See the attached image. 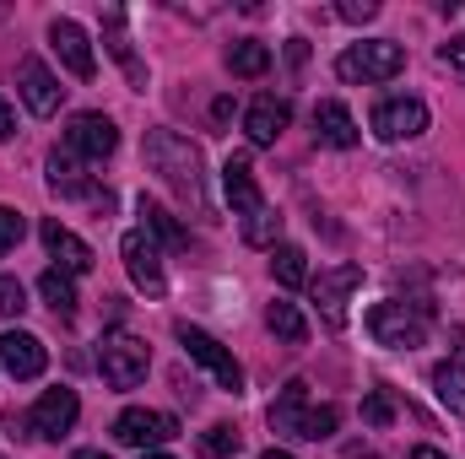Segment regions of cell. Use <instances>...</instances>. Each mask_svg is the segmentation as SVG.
<instances>
[{
    "label": "cell",
    "instance_id": "1",
    "mask_svg": "<svg viewBox=\"0 0 465 459\" xmlns=\"http://www.w3.org/2000/svg\"><path fill=\"white\" fill-rule=\"evenodd\" d=\"M146 162L163 173V184H173L184 200H201V151L173 135V130H152L146 135Z\"/></svg>",
    "mask_w": 465,
    "mask_h": 459
},
{
    "label": "cell",
    "instance_id": "2",
    "mask_svg": "<svg viewBox=\"0 0 465 459\" xmlns=\"http://www.w3.org/2000/svg\"><path fill=\"white\" fill-rule=\"evenodd\" d=\"M406 71V49L401 44H390V38H373V44H351L341 49V60H336V76L341 82H362V87H373V82H390V76H401Z\"/></svg>",
    "mask_w": 465,
    "mask_h": 459
},
{
    "label": "cell",
    "instance_id": "3",
    "mask_svg": "<svg viewBox=\"0 0 465 459\" xmlns=\"http://www.w3.org/2000/svg\"><path fill=\"white\" fill-rule=\"evenodd\" d=\"M98 367H104V384H114V389H135V384L146 378V367H152V351H146L141 336L114 330V336L98 341Z\"/></svg>",
    "mask_w": 465,
    "mask_h": 459
},
{
    "label": "cell",
    "instance_id": "4",
    "mask_svg": "<svg viewBox=\"0 0 465 459\" xmlns=\"http://www.w3.org/2000/svg\"><path fill=\"white\" fill-rule=\"evenodd\" d=\"M368 336L390 351H411V346L428 341V319H422V308H406V303H373Z\"/></svg>",
    "mask_w": 465,
    "mask_h": 459
},
{
    "label": "cell",
    "instance_id": "5",
    "mask_svg": "<svg viewBox=\"0 0 465 459\" xmlns=\"http://www.w3.org/2000/svg\"><path fill=\"white\" fill-rule=\"evenodd\" d=\"M179 346L190 351V362H201V367L212 373L217 389H228V395L243 389V367L232 362V351L217 341V336H206V330H195V325H179Z\"/></svg>",
    "mask_w": 465,
    "mask_h": 459
},
{
    "label": "cell",
    "instance_id": "6",
    "mask_svg": "<svg viewBox=\"0 0 465 459\" xmlns=\"http://www.w3.org/2000/svg\"><path fill=\"white\" fill-rule=\"evenodd\" d=\"M119 254H124V270H130V281H135L141 292L163 298L168 276H163V249H157V238H152L146 228L124 232V238H119Z\"/></svg>",
    "mask_w": 465,
    "mask_h": 459
},
{
    "label": "cell",
    "instance_id": "7",
    "mask_svg": "<svg viewBox=\"0 0 465 459\" xmlns=\"http://www.w3.org/2000/svg\"><path fill=\"white\" fill-rule=\"evenodd\" d=\"M114 438L124 449H157V444H168V438H179V422L168 416V411H146V405H130V411H119L114 422Z\"/></svg>",
    "mask_w": 465,
    "mask_h": 459
},
{
    "label": "cell",
    "instance_id": "8",
    "mask_svg": "<svg viewBox=\"0 0 465 459\" xmlns=\"http://www.w3.org/2000/svg\"><path fill=\"white\" fill-rule=\"evenodd\" d=\"M362 287V265H336V270H320V281H314V303H320V314H325V325L331 330H341L347 325V298Z\"/></svg>",
    "mask_w": 465,
    "mask_h": 459
},
{
    "label": "cell",
    "instance_id": "9",
    "mask_svg": "<svg viewBox=\"0 0 465 459\" xmlns=\"http://www.w3.org/2000/svg\"><path fill=\"white\" fill-rule=\"evenodd\" d=\"M428 130V103L422 98H384L373 109V135L379 141H411Z\"/></svg>",
    "mask_w": 465,
    "mask_h": 459
},
{
    "label": "cell",
    "instance_id": "10",
    "mask_svg": "<svg viewBox=\"0 0 465 459\" xmlns=\"http://www.w3.org/2000/svg\"><path fill=\"white\" fill-rule=\"evenodd\" d=\"M76 416H82L76 389H44L27 422H33V433H38V438H65V433L76 427Z\"/></svg>",
    "mask_w": 465,
    "mask_h": 459
},
{
    "label": "cell",
    "instance_id": "11",
    "mask_svg": "<svg viewBox=\"0 0 465 459\" xmlns=\"http://www.w3.org/2000/svg\"><path fill=\"white\" fill-rule=\"evenodd\" d=\"M114 146H119V130H114V119H104V114H76L71 130H65V151H76V157L104 162V157H114Z\"/></svg>",
    "mask_w": 465,
    "mask_h": 459
},
{
    "label": "cell",
    "instance_id": "12",
    "mask_svg": "<svg viewBox=\"0 0 465 459\" xmlns=\"http://www.w3.org/2000/svg\"><path fill=\"white\" fill-rule=\"evenodd\" d=\"M16 82H22V103H27L38 119H49L54 109H60V93H65V87L49 76V65H44V60H33V54H27V60L16 65Z\"/></svg>",
    "mask_w": 465,
    "mask_h": 459
},
{
    "label": "cell",
    "instance_id": "13",
    "mask_svg": "<svg viewBox=\"0 0 465 459\" xmlns=\"http://www.w3.org/2000/svg\"><path fill=\"white\" fill-rule=\"evenodd\" d=\"M0 362H5L11 378H38L49 367V351H44L38 336H27V330H5L0 336Z\"/></svg>",
    "mask_w": 465,
    "mask_h": 459
},
{
    "label": "cell",
    "instance_id": "14",
    "mask_svg": "<svg viewBox=\"0 0 465 459\" xmlns=\"http://www.w3.org/2000/svg\"><path fill=\"white\" fill-rule=\"evenodd\" d=\"M309 384L303 378H292L276 400H271V427L282 433V438H303V427H309Z\"/></svg>",
    "mask_w": 465,
    "mask_h": 459
},
{
    "label": "cell",
    "instance_id": "15",
    "mask_svg": "<svg viewBox=\"0 0 465 459\" xmlns=\"http://www.w3.org/2000/svg\"><path fill=\"white\" fill-rule=\"evenodd\" d=\"M49 44H54V54L65 60V71H71V76H82V82H87V76L98 71V65H93V44H87V33H82L76 22H54V27H49Z\"/></svg>",
    "mask_w": 465,
    "mask_h": 459
},
{
    "label": "cell",
    "instance_id": "16",
    "mask_svg": "<svg viewBox=\"0 0 465 459\" xmlns=\"http://www.w3.org/2000/svg\"><path fill=\"white\" fill-rule=\"evenodd\" d=\"M44 249L60 259V270H65V276L93 270V249H87V243H82L71 228H60V222H44Z\"/></svg>",
    "mask_w": 465,
    "mask_h": 459
},
{
    "label": "cell",
    "instance_id": "17",
    "mask_svg": "<svg viewBox=\"0 0 465 459\" xmlns=\"http://www.w3.org/2000/svg\"><path fill=\"white\" fill-rule=\"evenodd\" d=\"M287 119H292L287 98H260V103L243 114V130H249V141H254V146H276V135L287 130Z\"/></svg>",
    "mask_w": 465,
    "mask_h": 459
},
{
    "label": "cell",
    "instance_id": "18",
    "mask_svg": "<svg viewBox=\"0 0 465 459\" xmlns=\"http://www.w3.org/2000/svg\"><path fill=\"white\" fill-rule=\"evenodd\" d=\"M223 190H228V206L238 217H254L265 200H260V184H254V168L243 162V157H228V168H223Z\"/></svg>",
    "mask_w": 465,
    "mask_h": 459
},
{
    "label": "cell",
    "instance_id": "19",
    "mask_svg": "<svg viewBox=\"0 0 465 459\" xmlns=\"http://www.w3.org/2000/svg\"><path fill=\"white\" fill-rule=\"evenodd\" d=\"M314 141L320 146H336V151H347V146H357V124H351V114H347V103H320L314 109Z\"/></svg>",
    "mask_w": 465,
    "mask_h": 459
},
{
    "label": "cell",
    "instance_id": "20",
    "mask_svg": "<svg viewBox=\"0 0 465 459\" xmlns=\"http://www.w3.org/2000/svg\"><path fill=\"white\" fill-rule=\"evenodd\" d=\"M38 292H44V303L54 308V319H76V281H71L60 265H49V270L38 276Z\"/></svg>",
    "mask_w": 465,
    "mask_h": 459
},
{
    "label": "cell",
    "instance_id": "21",
    "mask_svg": "<svg viewBox=\"0 0 465 459\" xmlns=\"http://www.w3.org/2000/svg\"><path fill=\"white\" fill-rule=\"evenodd\" d=\"M49 184H54L60 195H93V184H87L76 151H49Z\"/></svg>",
    "mask_w": 465,
    "mask_h": 459
},
{
    "label": "cell",
    "instance_id": "22",
    "mask_svg": "<svg viewBox=\"0 0 465 459\" xmlns=\"http://www.w3.org/2000/svg\"><path fill=\"white\" fill-rule=\"evenodd\" d=\"M271 276H276L282 287H309V254H303L298 243H276V254H271Z\"/></svg>",
    "mask_w": 465,
    "mask_h": 459
},
{
    "label": "cell",
    "instance_id": "23",
    "mask_svg": "<svg viewBox=\"0 0 465 459\" xmlns=\"http://www.w3.org/2000/svg\"><path fill=\"white\" fill-rule=\"evenodd\" d=\"M433 395H439L455 416H465V362H439V367H433Z\"/></svg>",
    "mask_w": 465,
    "mask_h": 459
},
{
    "label": "cell",
    "instance_id": "24",
    "mask_svg": "<svg viewBox=\"0 0 465 459\" xmlns=\"http://www.w3.org/2000/svg\"><path fill=\"white\" fill-rule=\"evenodd\" d=\"M141 222H146V232L157 238V243H168V249H184L190 243V232L173 222V211H163L157 200H141Z\"/></svg>",
    "mask_w": 465,
    "mask_h": 459
},
{
    "label": "cell",
    "instance_id": "25",
    "mask_svg": "<svg viewBox=\"0 0 465 459\" xmlns=\"http://www.w3.org/2000/svg\"><path fill=\"white\" fill-rule=\"evenodd\" d=\"M265 325H271V336H282L287 346L309 341V319H303L292 303H271V308H265Z\"/></svg>",
    "mask_w": 465,
    "mask_h": 459
},
{
    "label": "cell",
    "instance_id": "26",
    "mask_svg": "<svg viewBox=\"0 0 465 459\" xmlns=\"http://www.w3.org/2000/svg\"><path fill=\"white\" fill-rule=\"evenodd\" d=\"M228 71H232V76H265V71H271V49H265V44H254V38L232 44V49H228Z\"/></svg>",
    "mask_w": 465,
    "mask_h": 459
},
{
    "label": "cell",
    "instance_id": "27",
    "mask_svg": "<svg viewBox=\"0 0 465 459\" xmlns=\"http://www.w3.org/2000/svg\"><path fill=\"white\" fill-rule=\"evenodd\" d=\"M276 238H282V217H276L271 206H260L254 217H243V243H254V249H276Z\"/></svg>",
    "mask_w": 465,
    "mask_h": 459
},
{
    "label": "cell",
    "instance_id": "28",
    "mask_svg": "<svg viewBox=\"0 0 465 459\" xmlns=\"http://www.w3.org/2000/svg\"><path fill=\"white\" fill-rule=\"evenodd\" d=\"M238 427H228V422H217V427H206L201 433V454L206 459H228V454H238Z\"/></svg>",
    "mask_w": 465,
    "mask_h": 459
},
{
    "label": "cell",
    "instance_id": "29",
    "mask_svg": "<svg viewBox=\"0 0 465 459\" xmlns=\"http://www.w3.org/2000/svg\"><path fill=\"white\" fill-rule=\"evenodd\" d=\"M336 422H341V411H336V405H314V411H309L303 438H309V444H320V438H331V433H336Z\"/></svg>",
    "mask_w": 465,
    "mask_h": 459
},
{
    "label": "cell",
    "instance_id": "30",
    "mask_svg": "<svg viewBox=\"0 0 465 459\" xmlns=\"http://www.w3.org/2000/svg\"><path fill=\"white\" fill-rule=\"evenodd\" d=\"M22 308H27V292H22V281H16V276H0V314H5V319H16Z\"/></svg>",
    "mask_w": 465,
    "mask_h": 459
},
{
    "label": "cell",
    "instance_id": "31",
    "mask_svg": "<svg viewBox=\"0 0 465 459\" xmlns=\"http://www.w3.org/2000/svg\"><path fill=\"white\" fill-rule=\"evenodd\" d=\"M22 232H27V222H22L11 206H0V254H11V249L22 243Z\"/></svg>",
    "mask_w": 465,
    "mask_h": 459
},
{
    "label": "cell",
    "instance_id": "32",
    "mask_svg": "<svg viewBox=\"0 0 465 459\" xmlns=\"http://www.w3.org/2000/svg\"><path fill=\"white\" fill-rule=\"evenodd\" d=\"M362 422H368V427H390V422H395L390 395H368V400H362Z\"/></svg>",
    "mask_w": 465,
    "mask_h": 459
},
{
    "label": "cell",
    "instance_id": "33",
    "mask_svg": "<svg viewBox=\"0 0 465 459\" xmlns=\"http://www.w3.org/2000/svg\"><path fill=\"white\" fill-rule=\"evenodd\" d=\"M439 60H444V65H450L455 76H465V33H460V38H450V44L439 49Z\"/></svg>",
    "mask_w": 465,
    "mask_h": 459
},
{
    "label": "cell",
    "instance_id": "34",
    "mask_svg": "<svg viewBox=\"0 0 465 459\" xmlns=\"http://www.w3.org/2000/svg\"><path fill=\"white\" fill-rule=\"evenodd\" d=\"M341 16H347V22H373V16H379V0H347Z\"/></svg>",
    "mask_w": 465,
    "mask_h": 459
},
{
    "label": "cell",
    "instance_id": "35",
    "mask_svg": "<svg viewBox=\"0 0 465 459\" xmlns=\"http://www.w3.org/2000/svg\"><path fill=\"white\" fill-rule=\"evenodd\" d=\"M16 135V114H11V103L0 98V141H11Z\"/></svg>",
    "mask_w": 465,
    "mask_h": 459
},
{
    "label": "cell",
    "instance_id": "36",
    "mask_svg": "<svg viewBox=\"0 0 465 459\" xmlns=\"http://www.w3.org/2000/svg\"><path fill=\"white\" fill-rule=\"evenodd\" d=\"M411 459H444V454H439V449H428V444H422V449H411Z\"/></svg>",
    "mask_w": 465,
    "mask_h": 459
},
{
    "label": "cell",
    "instance_id": "37",
    "mask_svg": "<svg viewBox=\"0 0 465 459\" xmlns=\"http://www.w3.org/2000/svg\"><path fill=\"white\" fill-rule=\"evenodd\" d=\"M76 459H109V454H104V449H82Z\"/></svg>",
    "mask_w": 465,
    "mask_h": 459
},
{
    "label": "cell",
    "instance_id": "38",
    "mask_svg": "<svg viewBox=\"0 0 465 459\" xmlns=\"http://www.w3.org/2000/svg\"><path fill=\"white\" fill-rule=\"evenodd\" d=\"M260 459H298V454H287V449H271V454H260Z\"/></svg>",
    "mask_w": 465,
    "mask_h": 459
},
{
    "label": "cell",
    "instance_id": "39",
    "mask_svg": "<svg viewBox=\"0 0 465 459\" xmlns=\"http://www.w3.org/2000/svg\"><path fill=\"white\" fill-rule=\"evenodd\" d=\"M141 459H173V454H141Z\"/></svg>",
    "mask_w": 465,
    "mask_h": 459
}]
</instances>
